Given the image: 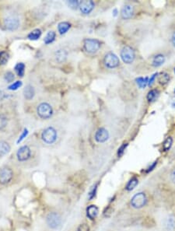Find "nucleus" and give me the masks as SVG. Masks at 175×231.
<instances>
[{
	"label": "nucleus",
	"mask_w": 175,
	"mask_h": 231,
	"mask_svg": "<svg viewBox=\"0 0 175 231\" xmlns=\"http://www.w3.org/2000/svg\"><path fill=\"white\" fill-rule=\"evenodd\" d=\"M28 133H29L28 129H26V128H25V129H24V130H23V132H22V133H21V135H19V137L18 140H17V144H19V143H21V142H22L23 140H24V139H25L26 137L27 136V135H28Z\"/></svg>",
	"instance_id": "obj_35"
},
{
	"label": "nucleus",
	"mask_w": 175,
	"mask_h": 231,
	"mask_svg": "<svg viewBox=\"0 0 175 231\" xmlns=\"http://www.w3.org/2000/svg\"><path fill=\"white\" fill-rule=\"evenodd\" d=\"M138 184H139V179L136 177H132V178L128 181L127 185H126L125 186V189L128 192H131V191H132L133 189H135V187L138 185Z\"/></svg>",
	"instance_id": "obj_23"
},
{
	"label": "nucleus",
	"mask_w": 175,
	"mask_h": 231,
	"mask_svg": "<svg viewBox=\"0 0 175 231\" xmlns=\"http://www.w3.org/2000/svg\"><path fill=\"white\" fill-rule=\"evenodd\" d=\"M171 179L174 183H175V169L173 170L172 172L171 173Z\"/></svg>",
	"instance_id": "obj_40"
},
{
	"label": "nucleus",
	"mask_w": 175,
	"mask_h": 231,
	"mask_svg": "<svg viewBox=\"0 0 175 231\" xmlns=\"http://www.w3.org/2000/svg\"><path fill=\"white\" fill-rule=\"evenodd\" d=\"M113 16H114V17H117V15H118V9H113Z\"/></svg>",
	"instance_id": "obj_42"
},
{
	"label": "nucleus",
	"mask_w": 175,
	"mask_h": 231,
	"mask_svg": "<svg viewBox=\"0 0 175 231\" xmlns=\"http://www.w3.org/2000/svg\"><path fill=\"white\" fill-rule=\"evenodd\" d=\"M100 45H101L100 42L98 40L93 39V38H87L83 41L84 50L90 54L97 52L100 49Z\"/></svg>",
	"instance_id": "obj_7"
},
{
	"label": "nucleus",
	"mask_w": 175,
	"mask_h": 231,
	"mask_svg": "<svg viewBox=\"0 0 175 231\" xmlns=\"http://www.w3.org/2000/svg\"><path fill=\"white\" fill-rule=\"evenodd\" d=\"M66 4L71 9H77L78 8H79L80 1H78V0H69V1L66 2Z\"/></svg>",
	"instance_id": "obj_30"
},
{
	"label": "nucleus",
	"mask_w": 175,
	"mask_h": 231,
	"mask_svg": "<svg viewBox=\"0 0 175 231\" xmlns=\"http://www.w3.org/2000/svg\"><path fill=\"white\" fill-rule=\"evenodd\" d=\"M23 83L20 80H17V81L14 82V83H11L10 85L8 87V90H13V91H15V90H17L19 87H22Z\"/></svg>",
	"instance_id": "obj_32"
},
{
	"label": "nucleus",
	"mask_w": 175,
	"mask_h": 231,
	"mask_svg": "<svg viewBox=\"0 0 175 231\" xmlns=\"http://www.w3.org/2000/svg\"><path fill=\"white\" fill-rule=\"evenodd\" d=\"M70 28L71 24H69V22H66V21H62V22H60L58 24V31L61 35L67 33Z\"/></svg>",
	"instance_id": "obj_18"
},
{
	"label": "nucleus",
	"mask_w": 175,
	"mask_h": 231,
	"mask_svg": "<svg viewBox=\"0 0 175 231\" xmlns=\"http://www.w3.org/2000/svg\"><path fill=\"white\" fill-rule=\"evenodd\" d=\"M136 83H137L138 87H139L140 89H144L147 85H148L149 83V78L148 77H139L135 80Z\"/></svg>",
	"instance_id": "obj_27"
},
{
	"label": "nucleus",
	"mask_w": 175,
	"mask_h": 231,
	"mask_svg": "<svg viewBox=\"0 0 175 231\" xmlns=\"http://www.w3.org/2000/svg\"><path fill=\"white\" fill-rule=\"evenodd\" d=\"M173 106L175 107V100L174 101V102H173Z\"/></svg>",
	"instance_id": "obj_43"
},
{
	"label": "nucleus",
	"mask_w": 175,
	"mask_h": 231,
	"mask_svg": "<svg viewBox=\"0 0 175 231\" xmlns=\"http://www.w3.org/2000/svg\"><path fill=\"white\" fill-rule=\"evenodd\" d=\"M103 63L108 69H115L120 65V60L114 53L108 52L103 58Z\"/></svg>",
	"instance_id": "obj_8"
},
{
	"label": "nucleus",
	"mask_w": 175,
	"mask_h": 231,
	"mask_svg": "<svg viewBox=\"0 0 175 231\" xmlns=\"http://www.w3.org/2000/svg\"><path fill=\"white\" fill-rule=\"evenodd\" d=\"M77 231H90V227H89L88 224L87 223L80 224L78 227Z\"/></svg>",
	"instance_id": "obj_37"
},
{
	"label": "nucleus",
	"mask_w": 175,
	"mask_h": 231,
	"mask_svg": "<svg viewBox=\"0 0 175 231\" xmlns=\"http://www.w3.org/2000/svg\"><path fill=\"white\" fill-rule=\"evenodd\" d=\"M171 41H172V44L175 47V31L173 33V35H172V38H171Z\"/></svg>",
	"instance_id": "obj_41"
},
{
	"label": "nucleus",
	"mask_w": 175,
	"mask_h": 231,
	"mask_svg": "<svg viewBox=\"0 0 175 231\" xmlns=\"http://www.w3.org/2000/svg\"><path fill=\"white\" fill-rule=\"evenodd\" d=\"M174 73H175V68H174Z\"/></svg>",
	"instance_id": "obj_44"
},
{
	"label": "nucleus",
	"mask_w": 175,
	"mask_h": 231,
	"mask_svg": "<svg viewBox=\"0 0 175 231\" xmlns=\"http://www.w3.org/2000/svg\"><path fill=\"white\" fill-rule=\"evenodd\" d=\"M97 190V184H96V185L93 186V188H92L91 192H90V194H89V198H90V200L93 199V198L96 196Z\"/></svg>",
	"instance_id": "obj_36"
},
{
	"label": "nucleus",
	"mask_w": 175,
	"mask_h": 231,
	"mask_svg": "<svg viewBox=\"0 0 175 231\" xmlns=\"http://www.w3.org/2000/svg\"><path fill=\"white\" fill-rule=\"evenodd\" d=\"M157 76H158V73L156 72V73H154L151 77H150V79L149 80V83H148L149 87H151V86L153 85V83H154V81H155V79L156 78Z\"/></svg>",
	"instance_id": "obj_38"
},
{
	"label": "nucleus",
	"mask_w": 175,
	"mask_h": 231,
	"mask_svg": "<svg viewBox=\"0 0 175 231\" xmlns=\"http://www.w3.org/2000/svg\"><path fill=\"white\" fill-rule=\"evenodd\" d=\"M8 123L7 118L3 114H0V131L4 129Z\"/></svg>",
	"instance_id": "obj_33"
},
{
	"label": "nucleus",
	"mask_w": 175,
	"mask_h": 231,
	"mask_svg": "<svg viewBox=\"0 0 175 231\" xmlns=\"http://www.w3.org/2000/svg\"><path fill=\"white\" fill-rule=\"evenodd\" d=\"M11 150V146L6 141H0V157L9 153Z\"/></svg>",
	"instance_id": "obj_17"
},
{
	"label": "nucleus",
	"mask_w": 175,
	"mask_h": 231,
	"mask_svg": "<svg viewBox=\"0 0 175 231\" xmlns=\"http://www.w3.org/2000/svg\"><path fill=\"white\" fill-rule=\"evenodd\" d=\"M120 55H121L122 61L125 64H131L135 60V53L132 47L126 45V46L123 47V48L121 49Z\"/></svg>",
	"instance_id": "obj_3"
},
{
	"label": "nucleus",
	"mask_w": 175,
	"mask_h": 231,
	"mask_svg": "<svg viewBox=\"0 0 175 231\" xmlns=\"http://www.w3.org/2000/svg\"><path fill=\"white\" fill-rule=\"evenodd\" d=\"M56 38V33L53 30H50L47 33L46 36L44 38V42H45V45H49L51 44L52 42L55 41Z\"/></svg>",
	"instance_id": "obj_24"
},
{
	"label": "nucleus",
	"mask_w": 175,
	"mask_h": 231,
	"mask_svg": "<svg viewBox=\"0 0 175 231\" xmlns=\"http://www.w3.org/2000/svg\"><path fill=\"white\" fill-rule=\"evenodd\" d=\"M25 69L26 66L23 62H18L14 66V71H15V72L19 77L24 76V73H25Z\"/></svg>",
	"instance_id": "obj_20"
},
{
	"label": "nucleus",
	"mask_w": 175,
	"mask_h": 231,
	"mask_svg": "<svg viewBox=\"0 0 175 231\" xmlns=\"http://www.w3.org/2000/svg\"><path fill=\"white\" fill-rule=\"evenodd\" d=\"M95 140L99 143H103L109 139V132L105 128H100L94 135Z\"/></svg>",
	"instance_id": "obj_11"
},
{
	"label": "nucleus",
	"mask_w": 175,
	"mask_h": 231,
	"mask_svg": "<svg viewBox=\"0 0 175 231\" xmlns=\"http://www.w3.org/2000/svg\"><path fill=\"white\" fill-rule=\"evenodd\" d=\"M170 75L167 72H163L158 76V82L160 85L165 86L167 85L170 81Z\"/></svg>",
	"instance_id": "obj_25"
},
{
	"label": "nucleus",
	"mask_w": 175,
	"mask_h": 231,
	"mask_svg": "<svg viewBox=\"0 0 175 231\" xmlns=\"http://www.w3.org/2000/svg\"><path fill=\"white\" fill-rule=\"evenodd\" d=\"M147 203V197L144 192L136 193L131 199V206L134 209H141Z\"/></svg>",
	"instance_id": "obj_5"
},
{
	"label": "nucleus",
	"mask_w": 175,
	"mask_h": 231,
	"mask_svg": "<svg viewBox=\"0 0 175 231\" xmlns=\"http://www.w3.org/2000/svg\"><path fill=\"white\" fill-rule=\"evenodd\" d=\"M174 93H175V89H174Z\"/></svg>",
	"instance_id": "obj_45"
},
{
	"label": "nucleus",
	"mask_w": 175,
	"mask_h": 231,
	"mask_svg": "<svg viewBox=\"0 0 175 231\" xmlns=\"http://www.w3.org/2000/svg\"><path fill=\"white\" fill-rule=\"evenodd\" d=\"M95 7V3L91 0H84L80 2L79 8L81 13L83 14H89L93 10Z\"/></svg>",
	"instance_id": "obj_12"
},
{
	"label": "nucleus",
	"mask_w": 175,
	"mask_h": 231,
	"mask_svg": "<svg viewBox=\"0 0 175 231\" xmlns=\"http://www.w3.org/2000/svg\"><path fill=\"white\" fill-rule=\"evenodd\" d=\"M99 213V209L95 205H91L87 209V216L90 220H94Z\"/></svg>",
	"instance_id": "obj_15"
},
{
	"label": "nucleus",
	"mask_w": 175,
	"mask_h": 231,
	"mask_svg": "<svg viewBox=\"0 0 175 231\" xmlns=\"http://www.w3.org/2000/svg\"><path fill=\"white\" fill-rule=\"evenodd\" d=\"M68 57V52L65 49H58L55 52V58L58 63H63L66 62Z\"/></svg>",
	"instance_id": "obj_16"
},
{
	"label": "nucleus",
	"mask_w": 175,
	"mask_h": 231,
	"mask_svg": "<svg viewBox=\"0 0 175 231\" xmlns=\"http://www.w3.org/2000/svg\"><path fill=\"white\" fill-rule=\"evenodd\" d=\"M31 156V150L28 146H23L17 150V158L19 162H25Z\"/></svg>",
	"instance_id": "obj_10"
},
{
	"label": "nucleus",
	"mask_w": 175,
	"mask_h": 231,
	"mask_svg": "<svg viewBox=\"0 0 175 231\" xmlns=\"http://www.w3.org/2000/svg\"><path fill=\"white\" fill-rule=\"evenodd\" d=\"M156 165H157V161H154V162H153V164H152L150 166V167L147 168V170H146V173L151 172V171H153V170L154 169V168L156 167Z\"/></svg>",
	"instance_id": "obj_39"
},
{
	"label": "nucleus",
	"mask_w": 175,
	"mask_h": 231,
	"mask_svg": "<svg viewBox=\"0 0 175 231\" xmlns=\"http://www.w3.org/2000/svg\"><path fill=\"white\" fill-rule=\"evenodd\" d=\"M23 94H24V98L27 101H31L35 96V90L34 88V87L32 85H27L25 87V88L24 89V91H23Z\"/></svg>",
	"instance_id": "obj_14"
},
{
	"label": "nucleus",
	"mask_w": 175,
	"mask_h": 231,
	"mask_svg": "<svg viewBox=\"0 0 175 231\" xmlns=\"http://www.w3.org/2000/svg\"><path fill=\"white\" fill-rule=\"evenodd\" d=\"M134 15V7L130 4L125 5L121 10V17L123 20H129Z\"/></svg>",
	"instance_id": "obj_13"
},
{
	"label": "nucleus",
	"mask_w": 175,
	"mask_h": 231,
	"mask_svg": "<svg viewBox=\"0 0 175 231\" xmlns=\"http://www.w3.org/2000/svg\"><path fill=\"white\" fill-rule=\"evenodd\" d=\"M4 80H6L7 83H12L13 82V80H15V75L13 74V72H10V71H8L6 73L4 74Z\"/></svg>",
	"instance_id": "obj_31"
},
{
	"label": "nucleus",
	"mask_w": 175,
	"mask_h": 231,
	"mask_svg": "<svg viewBox=\"0 0 175 231\" xmlns=\"http://www.w3.org/2000/svg\"><path fill=\"white\" fill-rule=\"evenodd\" d=\"M166 227L168 230H173L175 227V218L174 216H170L166 220Z\"/></svg>",
	"instance_id": "obj_29"
},
{
	"label": "nucleus",
	"mask_w": 175,
	"mask_h": 231,
	"mask_svg": "<svg viewBox=\"0 0 175 231\" xmlns=\"http://www.w3.org/2000/svg\"><path fill=\"white\" fill-rule=\"evenodd\" d=\"M173 144V139L172 137L171 136H168L166 139L164 140L163 143V149L164 151H168V150H171V146H172Z\"/></svg>",
	"instance_id": "obj_28"
},
{
	"label": "nucleus",
	"mask_w": 175,
	"mask_h": 231,
	"mask_svg": "<svg viewBox=\"0 0 175 231\" xmlns=\"http://www.w3.org/2000/svg\"><path fill=\"white\" fill-rule=\"evenodd\" d=\"M37 113L42 119H48L52 116L53 108L48 103H40L37 108Z\"/></svg>",
	"instance_id": "obj_2"
},
{
	"label": "nucleus",
	"mask_w": 175,
	"mask_h": 231,
	"mask_svg": "<svg viewBox=\"0 0 175 231\" xmlns=\"http://www.w3.org/2000/svg\"><path fill=\"white\" fill-rule=\"evenodd\" d=\"M13 178V171L9 167L0 168V185H6Z\"/></svg>",
	"instance_id": "obj_4"
},
{
	"label": "nucleus",
	"mask_w": 175,
	"mask_h": 231,
	"mask_svg": "<svg viewBox=\"0 0 175 231\" xmlns=\"http://www.w3.org/2000/svg\"><path fill=\"white\" fill-rule=\"evenodd\" d=\"M9 59V53L6 51H0V66H5Z\"/></svg>",
	"instance_id": "obj_26"
},
{
	"label": "nucleus",
	"mask_w": 175,
	"mask_h": 231,
	"mask_svg": "<svg viewBox=\"0 0 175 231\" xmlns=\"http://www.w3.org/2000/svg\"><path fill=\"white\" fill-rule=\"evenodd\" d=\"M41 34H42L41 30H40V29L37 28L33 30L31 32H30V33L28 34L27 38H28L29 40H30V41H37V40H38L39 38H40Z\"/></svg>",
	"instance_id": "obj_21"
},
{
	"label": "nucleus",
	"mask_w": 175,
	"mask_h": 231,
	"mask_svg": "<svg viewBox=\"0 0 175 231\" xmlns=\"http://www.w3.org/2000/svg\"><path fill=\"white\" fill-rule=\"evenodd\" d=\"M128 146H129V144L128 143H123L122 145H121V146L118 148V157H121V156L124 155L125 152V150L126 148H127Z\"/></svg>",
	"instance_id": "obj_34"
},
{
	"label": "nucleus",
	"mask_w": 175,
	"mask_h": 231,
	"mask_svg": "<svg viewBox=\"0 0 175 231\" xmlns=\"http://www.w3.org/2000/svg\"><path fill=\"white\" fill-rule=\"evenodd\" d=\"M164 62H165L164 55L162 54H158L153 58V62H152V65H153L154 67H159V66H162Z\"/></svg>",
	"instance_id": "obj_22"
},
{
	"label": "nucleus",
	"mask_w": 175,
	"mask_h": 231,
	"mask_svg": "<svg viewBox=\"0 0 175 231\" xmlns=\"http://www.w3.org/2000/svg\"><path fill=\"white\" fill-rule=\"evenodd\" d=\"M3 25L7 30L14 31V30H17L19 27V20L17 17L10 16V17H6L3 20Z\"/></svg>",
	"instance_id": "obj_9"
},
{
	"label": "nucleus",
	"mask_w": 175,
	"mask_h": 231,
	"mask_svg": "<svg viewBox=\"0 0 175 231\" xmlns=\"http://www.w3.org/2000/svg\"><path fill=\"white\" fill-rule=\"evenodd\" d=\"M159 96H160V92H159V90H156V89H153V90H151L149 91L146 97L147 101L150 103L154 102L155 101H156L157 98L159 97Z\"/></svg>",
	"instance_id": "obj_19"
},
{
	"label": "nucleus",
	"mask_w": 175,
	"mask_h": 231,
	"mask_svg": "<svg viewBox=\"0 0 175 231\" xmlns=\"http://www.w3.org/2000/svg\"><path fill=\"white\" fill-rule=\"evenodd\" d=\"M46 223L48 227L51 229H57L61 223V217L59 213L51 212L46 216Z\"/></svg>",
	"instance_id": "obj_6"
},
{
	"label": "nucleus",
	"mask_w": 175,
	"mask_h": 231,
	"mask_svg": "<svg viewBox=\"0 0 175 231\" xmlns=\"http://www.w3.org/2000/svg\"><path fill=\"white\" fill-rule=\"evenodd\" d=\"M58 138L57 131L53 127H48L41 133V139L47 144H53Z\"/></svg>",
	"instance_id": "obj_1"
}]
</instances>
